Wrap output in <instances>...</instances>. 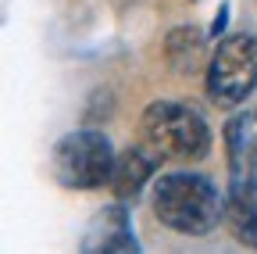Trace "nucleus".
<instances>
[{
	"instance_id": "f257e3e1",
	"label": "nucleus",
	"mask_w": 257,
	"mask_h": 254,
	"mask_svg": "<svg viewBox=\"0 0 257 254\" xmlns=\"http://www.w3.org/2000/svg\"><path fill=\"white\" fill-rule=\"evenodd\" d=\"M150 194L157 222L182 236H207L225 218V194L200 172H161Z\"/></svg>"
},
{
	"instance_id": "f03ea898",
	"label": "nucleus",
	"mask_w": 257,
	"mask_h": 254,
	"mask_svg": "<svg viewBox=\"0 0 257 254\" xmlns=\"http://www.w3.org/2000/svg\"><path fill=\"white\" fill-rule=\"evenodd\" d=\"M140 136L165 161H204L211 150L207 118L186 101H154L140 118Z\"/></svg>"
},
{
	"instance_id": "7ed1b4c3",
	"label": "nucleus",
	"mask_w": 257,
	"mask_h": 254,
	"mask_svg": "<svg viewBox=\"0 0 257 254\" xmlns=\"http://www.w3.org/2000/svg\"><path fill=\"white\" fill-rule=\"evenodd\" d=\"M114 150L100 129H75L54 147V179L64 190H100L111 183Z\"/></svg>"
},
{
	"instance_id": "20e7f679",
	"label": "nucleus",
	"mask_w": 257,
	"mask_h": 254,
	"mask_svg": "<svg viewBox=\"0 0 257 254\" xmlns=\"http://www.w3.org/2000/svg\"><path fill=\"white\" fill-rule=\"evenodd\" d=\"M257 86V36L232 33L218 40L207 61V97L218 108H239Z\"/></svg>"
},
{
	"instance_id": "39448f33",
	"label": "nucleus",
	"mask_w": 257,
	"mask_h": 254,
	"mask_svg": "<svg viewBox=\"0 0 257 254\" xmlns=\"http://www.w3.org/2000/svg\"><path fill=\"white\" fill-rule=\"evenodd\" d=\"M165 161L154 147L147 143H136V147H128L114 157V172H111V194L118 201H136L143 194V186L150 179H157V165Z\"/></svg>"
},
{
	"instance_id": "423d86ee",
	"label": "nucleus",
	"mask_w": 257,
	"mask_h": 254,
	"mask_svg": "<svg viewBox=\"0 0 257 254\" xmlns=\"http://www.w3.org/2000/svg\"><path fill=\"white\" fill-rule=\"evenodd\" d=\"M225 218H229L232 236L243 247L257 250V168L232 176L229 194H225Z\"/></svg>"
},
{
	"instance_id": "0eeeda50",
	"label": "nucleus",
	"mask_w": 257,
	"mask_h": 254,
	"mask_svg": "<svg viewBox=\"0 0 257 254\" xmlns=\"http://www.w3.org/2000/svg\"><path fill=\"white\" fill-rule=\"evenodd\" d=\"M82 247L86 250H140L136 233H133V226H128L125 201L111 204V208H104L100 215H96V222L89 226Z\"/></svg>"
},
{
	"instance_id": "6e6552de",
	"label": "nucleus",
	"mask_w": 257,
	"mask_h": 254,
	"mask_svg": "<svg viewBox=\"0 0 257 254\" xmlns=\"http://www.w3.org/2000/svg\"><path fill=\"white\" fill-rule=\"evenodd\" d=\"M225 150H229V172L239 176L257 168V115H236L225 125Z\"/></svg>"
},
{
	"instance_id": "1a4fd4ad",
	"label": "nucleus",
	"mask_w": 257,
	"mask_h": 254,
	"mask_svg": "<svg viewBox=\"0 0 257 254\" xmlns=\"http://www.w3.org/2000/svg\"><path fill=\"white\" fill-rule=\"evenodd\" d=\"M204 50H207L204 33L193 29V25L175 29V33H168V40H165V57H168V65L175 72H197L200 61H204Z\"/></svg>"
},
{
	"instance_id": "9d476101",
	"label": "nucleus",
	"mask_w": 257,
	"mask_h": 254,
	"mask_svg": "<svg viewBox=\"0 0 257 254\" xmlns=\"http://www.w3.org/2000/svg\"><path fill=\"white\" fill-rule=\"evenodd\" d=\"M225 22H229V4H221V8H218V18H214V25H211V36H218V33H221Z\"/></svg>"
}]
</instances>
